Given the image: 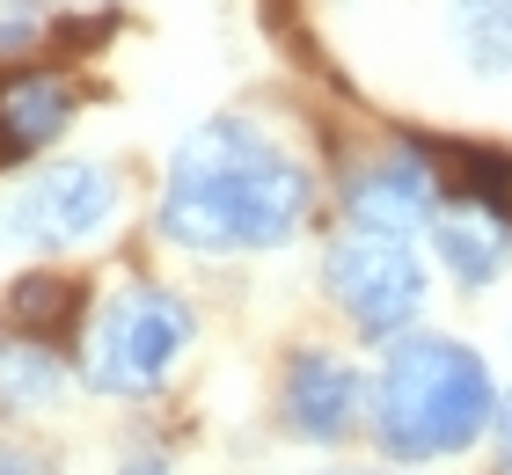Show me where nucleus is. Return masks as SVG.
I'll return each mask as SVG.
<instances>
[{
  "mask_svg": "<svg viewBox=\"0 0 512 475\" xmlns=\"http://www.w3.org/2000/svg\"><path fill=\"white\" fill-rule=\"evenodd\" d=\"M308 212H315L308 169L242 117H205L176 147L169 190H161V234L198 256L278 249L308 227Z\"/></svg>",
  "mask_w": 512,
  "mask_h": 475,
  "instance_id": "obj_1",
  "label": "nucleus"
},
{
  "mask_svg": "<svg viewBox=\"0 0 512 475\" xmlns=\"http://www.w3.org/2000/svg\"><path fill=\"white\" fill-rule=\"evenodd\" d=\"M491 417H498V380L483 366V351H469L461 337H432V329H410L388 344L374 380V439L388 461L469 454Z\"/></svg>",
  "mask_w": 512,
  "mask_h": 475,
  "instance_id": "obj_2",
  "label": "nucleus"
},
{
  "mask_svg": "<svg viewBox=\"0 0 512 475\" xmlns=\"http://www.w3.org/2000/svg\"><path fill=\"white\" fill-rule=\"evenodd\" d=\"M198 337L191 307L176 293H161V285H125L118 300L96 307V322H88V388L103 395H154L161 373L176 366V351Z\"/></svg>",
  "mask_w": 512,
  "mask_h": 475,
  "instance_id": "obj_3",
  "label": "nucleus"
},
{
  "mask_svg": "<svg viewBox=\"0 0 512 475\" xmlns=\"http://www.w3.org/2000/svg\"><path fill=\"white\" fill-rule=\"evenodd\" d=\"M110 212H118V176L110 169H96V161H44L0 198V242L59 256V249L88 242V234H103Z\"/></svg>",
  "mask_w": 512,
  "mask_h": 475,
  "instance_id": "obj_4",
  "label": "nucleus"
},
{
  "mask_svg": "<svg viewBox=\"0 0 512 475\" xmlns=\"http://www.w3.org/2000/svg\"><path fill=\"white\" fill-rule=\"evenodd\" d=\"M330 293H337L344 315H352L359 337L395 344V337H410L417 307H425V271H417V249L410 242L344 227L330 242Z\"/></svg>",
  "mask_w": 512,
  "mask_h": 475,
  "instance_id": "obj_5",
  "label": "nucleus"
},
{
  "mask_svg": "<svg viewBox=\"0 0 512 475\" xmlns=\"http://www.w3.org/2000/svg\"><path fill=\"white\" fill-rule=\"evenodd\" d=\"M439 176H432V161L425 154H410V147H395V154H374V161H359L352 176H344V212H352V227L359 234H388V242H410L417 227H432L439 220Z\"/></svg>",
  "mask_w": 512,
  "mask_h": 475,
  "instance_id": "obj_6",
  "label": "nucleus"
},
{
  "mask_svg": "<svg viewBox=\"0 0 512 475\" xmlns=\"http://www.w3.org/2000/svg\"><path fill=\"white\" fill-rule=\"evenodd\" d=\"M359 402H366V380L337 359V351H293L286 359V424L300 439H344L359 424Z\"/></svg>",
  "mask_w": 512,
  "mask_h": 475,
  "instance_id": "obj_7",
  "label": "nucleus"
},
{
  "mask_svg": "<svg viewBox=\"0 0 512 475\" xmlns=\"http://www.w3.org/2000/svg\"><path fill=\"white\" fill-rule=\"evenodd\" d=\"M432 242H439V264L461 285H491L512 256V220L491 198H447L439 220H432Z\"/></svg>",
  "mask_w": 512,
  "mask_h": 475,
  "instance_id": "obj_8",
  "label": "nucleus"
},
{
  "mask_svg": "<svg viewBox=\"0 0 512 475\" xmlns=\"http://www.w3.org/2000/svg\"><path fill=\"white\" fill-rule=\"evenodd\" d=\"M66 117H74V81L66 74H22L0 88V139H8V154L52 147L66 132Z\"/></svg>",
  "mask_w": 512,
  "mask_h": 475,
  "instance_id": "obj_9",
  "label": "nucleus"
},
{
  "mask_svg": "<svg viewBox=\"0 0 512 475\" xmlns=\"http://www.w3.org/2000/svg\"><path fill=\"white\" fill-rule=\"evenodd\" d=\"M447 37L469 74H512V0H447Z\"/></svg>",
  "mask_w": 512,
  "mask_h": 475,
  "instance_id": "obj_10",
  "label": "nucleus"
},
{
  "mask_svg": "<svg viewBox=\"0 0 512 475\" xmlns=\"http://www.w3.org/2000/svg\"><path fill=\"white\" fill-rule=\"evenodd\" d=\"M66 395V366L30 337H0V410H52Z\"/></svg>",
  "mask_w": 512,
  "mask_h": 475,
  "instance_id": "obj_11",
  "label": "nucleus"
},
{
  "mask_svg": "<svg viewBox=\"0 0 512 475\" xmlns=\"http://www.w3.org/2000/svg\"><path fill=\"white\" fill-rule=\"evenodd\" d=\"M74 307H81V285H74V278H59V271H30V278H22L15 293H8V329L37 344L44 329H66V322H74Z\"/></svg>",
  "mask_w": 512,
  "mask_h": 475,
  "instance_id": "obj_12",
  "label": "nucleus"
},
{
  "mask_svg": "<svg viewBox=\"0 0 512 475\" xmlns=\"http://www.w3.org/2000/svg\"><path fill=\"white\" fill-rule=\"evenodd\" d=\"M37 37H44L37 0H0V52H30Z\"/></svg>",
  "mask_w": 512,
  "mask_h": 475,
  "instance_id": "obj_13",
  "label": "nucleus"
},
{
  "mask_svg": "<svg viewBox=\"0 0 512 475\" xmlns=\"http://www.w3.org/2000/svg\"><path fill=\"white\" fill-rule=\"evenodd\" d=\"M498 475H512V402L498 410Z\"/></svg>",
  "mask_w": 512,
  "mask_h": 475,
  "instance_id": "obj_14",
  "label": "nucleus"
},
{
  "mask_svg": "<svg viewBox=\"0 0 512 475\" xmlns=\"http://www.w3.org/2000/svg\"><path fill=\"white\" fill-rule=\"evenodd\" d=\"M352 475H381V468H352Z\"/></svg>",
  "mask_w": 512,
  "mask_h": 475,
  "instance_id": "obj_15",
  "label": "nucleus"
}]
</instances>
